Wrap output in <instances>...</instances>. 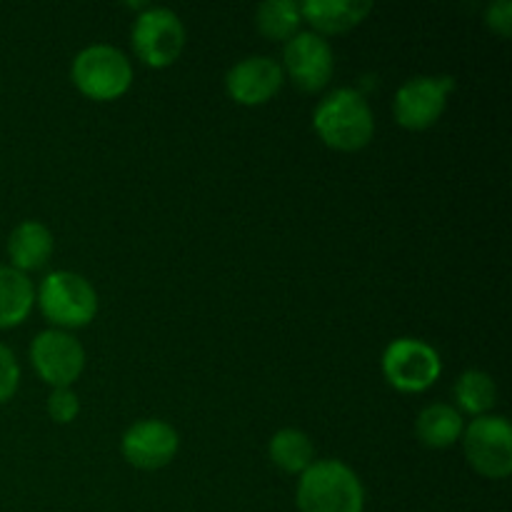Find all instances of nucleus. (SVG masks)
<instances>
[{"label":"nucleus","instance_id":"f257e3e1","mask_svg":"<svg viewBox=\"0 0 512 512\" xmlns=\"http://www.w3.org/2000/svg\"><path fill=\"white\" fill-rule=\"evenodd\" d=\"M313 128L335 150H360L375 130L373 110L360 90L338 88L325 95L313 113Z\"/></svg>","mask_w":512,"mask_h":512},{"label":"nucleus","instance_id":"f03ea898","mask_svg":"<svg viewBox=\"0 0 512 512\" xmlns=\"http://www.w3.org/2000/svg\"><path fill=\"white\" fill-rule=\"evenodd\" d=\"M295 500L300 512H363L365 490L345 463L318 460L300 473Z\"/></svg>","mask_w":512,"mask_h":512},{"label":"nucleus","instance_id":"7ed1b4c3","mask_svg":"<svg viewBox=\"0 0 512 512\" xmlns=\"http://www.w3.org/2000/svg\"><path fill=\"white\" fill-rule=\"evenodd\" d=\"M73 83L93 100L120 98L133 83V65L128 55L108 43H93L80 50L73 60Z\"/></svg>","mask_w":512,"mask_h":512},{"label":"nucleus","instance_id":"20e7f679","mask_svg":"<svg viewBox=\"0 0 512 512\" xmlns=\"http://www.w3.org/2000/svg\"><path fill=\"white\" fill-rule=\"evenodd\" d=\"M38 305L50 323L60 328H80L98 313V293L80 273L53 270L40 283Z\"/></svg>","mask_w":512,"mask_h":512},{"label":"nucleus","instance_id":"39448f33","mask_svg":"<svg viewBox=\"0 0 512 512\" xmlns=\"http://www.w3.org/2000/svg\"><path fill=\"white\" fill-rule=\"evenodd\" d=\"M130 40H133L135 55L145 65L165 68L183 53L185 25L175 10L165 8V5H150L135 18Z\"/></svg>","mask_w":512,"mask_h":512},{"label":"nucleus","instance_id":"423d86ee","mask_svg":"<svg viewBox=\"0 0 512 512\" xmlns=\"http://www.w3.org/2000/svg\"><path fill=\"white\" fill-rule=\"evenodd\" d=\"M463 450L468 463L490 480L512 473V428L503 415H480L463 430Z\"/></svg>","mask_w":512,"mask_h":512},{"label":"nucleus","instance_id":"0eeeda50","mask_svg":"<svg viewBox=\"0 0 512 512\" xmlns=\"http://www.w3.org/2000/svg\"><path fill=\"white\" fill-rule=\"evenodd\" d=\"M385 380L400 393H423L443 373L438 350L418 338H398L383 353Z\"/></svg>","mask_w":512,"mask_h":512},{"label":"nucleus","instance_id":"6e6552de","mask_svg":"<svg viewBox=\"0 0 512 512\" xmlns=\"http://www.w3.org/2000/svg\"><path fill=\"white\" fill-rule=\"evenodd\" d=\"M453 88V75H415L405 80L393 100L395 120L408 130L430 128L443 115L448 93Z\"/></svg>","mask_w":512,"mask_h":512},{"label":"nucleus","instance_id":"1a4fd4ad","mask_svg":"<svg viewBox=\"0 0 512 512\" xmlns=\"http://www.w3.org/2000/svg\"><path fill=\"white\" fill-rule=\"evenodd\" d=\"M30 360L40 378L53 388H70L85 368V350L65 330H43L33 338Z\"/></svg>","mask_w":512,"mask_h":512},{"label":"nucleus","instance_id":"9d476101","mask_svg":"<svg viewBox=\"0 0 512 512\" xmlns=\"http://www.w3.org/2000/svg\"><path fill=\"white\" fill-rule=\"evenodd\" d=\"M283 63V70H288L298 88L315 93V90L325 88L330 75H333V48L320 33L303 30V33H295L293 38H288L283 50Z\"/></svg>","mask_w":512,"mask_h":512},{"label":"nucleus","instance_id":"9b49d317","mask_svg":"<svg viewBox=\"0 0 512 512\" xmlns=\"http://www.w3.org/2000/svg\"><path fill=\"white\" fill-rule=\"evenodd\" d=\"M178 430L158 418L138 420L130 425L120 440L123 458L140 470L165 468L178 453Z\"/></svg>","mask_w":512,"mask_h":512},{"label":"nucleus","instance_id":"f8f14e48","mask_svg":"<svg viewBox=\"0 0 512 512\" xmlns=\"http://www.w3.org/2000/svg\"><path fill=\"white\" fill-rule=\"evenodd\" d=\"M285 80V70L270 55H248L225 73V90L240 105H263Z\"/></svg>","mask_w":512,"mask_h":512},{"label":"nucleus","instance_id":"ddd939ff","mask_svg":"<svg viewBox=\"0 0 512 512\" xmlns=\"http://www.w3.org/2000/svg\"><path fill=\"white\" fill-rule=\"evenodd\" d=\"M8 255L15 270H38L53 255V233L40 220H23L8 235Z\"/></svg>","mask_w":512,"mask_h":512},{"label":"nucleus","instance_id":"4468645a","mask_svg":"<svg viewBox=\"0 0 512 512\" xmlns=\"http://www.w3.org/2000/svg\"><path fill=\"white\" fill-rule=\"evenodd\" d=\"M373 10L368 0H305L300 15L320 33H345Z\"/></svg>","mask_w":512,"mask_h":512},{"label":"nucleus","instance_id":"2eb2a0df","mask_svg":"<svg viewBox=\"0 0 512 512\" xmlns=\"http://www.w3.org/2000/svg\"><path fill=\"white\" fill-rule=\"evenodd\" d=\"M463 413L448 403L425 405L415 420V435L425 448L443 450L463 438Z\"/></svg>","mask_w":512,"mask_h":512},{"label":"nucleus","instance_id":"dca6fc26","mask_svg":"<svg viewBox=\"0 0 512 512\" xmlns=\"http://www.w3.org/2000/svg\"><path fill=\"white\" fill-rule=\"evenodd\" d=\"M35 290L28 275L13 265H0V328H15L30 315Z\"/></svg>","mask_w":512,"mask_h":512},{"label":"nucleus","instance_id":"f3484780","mask_svg":"<svg viewBox=\"0 0 512 512\" xmlns=\"http://www.w3.org/2000/svg\"><path fill=\"white\" fill-rule=\"evenodd\" d=\"M270 460L285 473H305L315 463V448L308 433L298 428H283L270 438Z\"/></svg>","mask_w":512,"mask_h":512},{"label":"nucleus","instance_id":"a211bd4d","mask_svg":"<svg viewBox=\"0 0 512 512\" xmlns=\"http://www.w3.org/2000/svg\"><path fill=\"white\" fill-rule=\"evenodd\" d=\"M453 398L458 403V410L480 418V415H488L498 403V385L485 370H465L455 380Z\"/></svg>","mask_w":512,"mask_h":512},{"label":"nucleus","instance_id":"6ab92c4d","mask_svg":"<svg viewBox=\"0 0 512 512\" xmlns=\"http://www.w3.org/2000/svg\"><path fill=\"white\" fill-rule=\"evenodd\" d=\"M300 20L303 15H300V3L295 0H265L255 10V23H258L260 33L273 40L293 38Z\"/></svg>","mask_w":512,"mask_h":512},{"label":"nucleus","instance_id":"aec40b11","mask_svg":"<svg viewBox=\"0 0 512 512\" xmlns=\"http://www.w3.org/2000/svg\"><path fill=\"white\" fill-rule=\"evenodd\" d=\"M80 413V400L78 395L70 388H53V393L48 395V415L55 423L65 425L73 423Z\"/></svg>","mask_w":512,"mask_h":512},{"label":"nucleus","instance_id":"412c9836","mask_svg":"<svg viewBox=\"0 0 512 512\" xmlns=\"http://www.w3.org/2000/svg\"><path fill=\"white\" fill-rule=\"evenodd\" d=\"M20 383V365L13 350L0 343V403H8Z\"/></svg>","mask_w":512,"mask_h":512},{"label":"nucleus","instance_id":"4be33fe9","mask_svg":"<svg viewBox=\"0 0 512 512\" xmlns=\"http://www.w3.org/2000/svg\"><path fill=\"white\" fill-rule=\"evenodd\" d=\"M485 23L493 28L495 33L510 35L512 30V3L510 0H495L485 8Z\"/></svg>","mask_w":512,"mask_h":512}]
</instances>
